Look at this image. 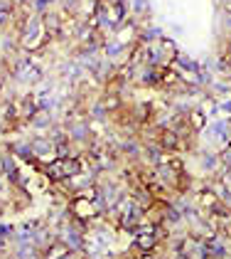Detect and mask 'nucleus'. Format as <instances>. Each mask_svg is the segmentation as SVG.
Here are the masks:
<instances>
[{
    "instance_id": "obj_1",
    "label": "nucleus",
    "mask_w": 231,
    "mask_h": 259,
    "mask_svg": "<svg viewBox=\"0 0 231 259\" xmlns=\"http://www.w3.org/2000/svg\"><path fill=\"white\" fill-rule=\"evenodd\" d=\"M3 151H8L10 156H15L20 165H37V158L32 153V146H30V139H13L3 143Z\"/></svg>"
},
{
    "instance_id": "obj_2",
    "label": "nucleus",
    "mask_w": 231,
    "mask_h": 259,
    "mask_svg": "<svg viewBox=\"0 0 231 259\" xmlns=\"http://www.w3.org/2000/svg\"><path fill=\"white\" fill-rule=\"evenodd\" d=\"M197 158H199V168L204 176H216V173H224V165H221V158H219V151H212V148H199L197 151Z\"/></svg>"
},
{
    "instance_id": "obj_3",
    "label": "nucleus",
    "mask_w": 231,
    "mask_h": 259,
    "mask_svg": "<svg viewBox=\"0 0 231 259\" xmlns=\"http://www.w3.org/2000/svg\"><path fill=\"white\" fill-rule=\"evenodd\" d=\"M172 67L187 79V77H192V74H197L199 69H202V62H197L194 57H190V55H185V52H177V57H175Z\"/></svg>"
},
{
    "instance_id": "obj_4",
    "label": "nucleus",
    "mask_w": 231,
    "mask_h": 259,
    "mask_svg": "<svg viewBox=\"0 0 231 259\" xmlns=\"http://www.w3.org/2000/svg\"><path fill=\"white\" fill-rule=\"evenodd\" d=\"M185 123H187V128L192 131L194 136H199L204 128H207V123H209V116L204 114V109L202 106H194L192 111L185 116Z\"/></svg>"
},
{
    "instance_id": "obj_5",
    "label": "nucleus",
    "mask_w": 231,
    "mask_h": 259,
    "mask_svg": "<svg viewBox=\"0 0 231 259\" xmlns=\"http://www.w3.org/2000/svg\"><path fill=\"white\" fill-rule=\"evenodd\" d=\"M27 126L35 131V134H47L52 126H54V114H49V111H35L30 121H27Z\"/></svg>"
},
{
    "instance_id": "obj_6",
    "label": "nucleus",
    "mask_w": 231,
    "mask_h": 259,
    "mask_svg": "<svg viewBox=\"0 0 231 259\" xmlns=\"http://www.w3.org/2000/svg\"><path fill=\"white\" fill-rule=\"evenodd\" d=\"M20 168V163L15 160V156H10L8 151H3L0 153V176L5 178V176H10V173H15Z\"/></svg>"
},
{
    "instance_id": "obj_7",
    "label": "nucleus",
    "mask_w": 231,
    "mask_h": 259,
    "mask_svg": "<svg viewBox=\"0 0 231 259\" xmlns=\"http://www.w3.org/2000/svg\"><path fill=\"white\" fill-rule=\"evenodd\" d=\"M128 10L135 18H145L150 13V0H128Z\"/></svg>"
},
{
    "instance_id": "obj_8",
    "label": "nucleus",
    "mask_w": 231,
    "mask_h": 259,
    "mask_svg": "<svg viewBox=\"0 0 231 259\" xmlns=\"http://www.w3.org/2000/svg\"><path fill=\"white\" fill-rule=\"evenodd\" d=\"M52 3H54V0H32V3H30V10H32L35 15H44L47 10H52Z\"/></svg>"
},
{
    "instance_id": "obj_9",
    "label": "nucleus",
    "mask_w": 231,
    "mask_h": 259,
    "mask_svg": "<svg viewBox=\"0 0 231 259\" xmlns=\"http://www.w3.org/2000/svg\"><path fill=\"white\" fill-rule=\"evenodd\" d=\"M219 158H221L224 170H231V143L226 146V148H221V151H219Z\"/></svg>"
},
{
    "instance_id": "obj_10",
    "label": "nucleus",
    "mask_w": 231,
    "mask_h": 259,
    "mask_svg": "<svg viewBox=\"0 0 231 259\" xmlns=\"http://www.w3.org/2000/svg\"><path fill=\"white\" fill-rule=\"evenodd\" d=\"M216 106H219V114H226V119H231V97L219 99L216 101Z\"/></svg>"
},
{
    "instance_id": "obj_11",
    "label": "nucleus",
    "mask_w": 231,
    "mask_h": 259,
    "mask_svg": "<svg viewBox=\"0 0 231 259\" xmlns=\"http://www.w3.org/2000/svg\"><path fill=\"white\" fill-rule=\"evenodd\" d=\"M5 84H8V74L0 72V104H3V94H5Z\"/></svg>"
},
{
    "instance_id": "obj_12",
    "label": "nucleus",
    "mask_w": 231,
    "mask_h": 259,
    "mask_svg": "<svg viewBox=\"0 0 231 259\" xmlns=\"http://www.w3.org/2000/svg\"><path fill=\"white\" fill-rule=\"evenodd\" d=\"M13 3H15V8H30L32 0H13Z\"/></svg>"
},
{
    "instance_id": "obj_13",
    "label": "nucleus",
    "mask_w": 231,
    "mask_h": 259,
    "mask_svg": "<svg viewBox=\"0 0 231 259\" xmlns=\"http://www.w3.org/2000/svg\"><path fill=\"white\" fill-rule=\"evenodd\" d=\"M226 57L231 60V35H229V40H226Z\"/></svg>"
},
{
    "instance_id": "obj_14",
    "label": "nucleus",
    "mask_w": 231,
    "mask_h": 259,
    "mask_svg": "<svg viewBox=\"0 0 231 259\" xmlns=\"http://www.w3.org/2000/svg\"><path fill=\"white\" fill-rule=\"evenodd\" d=\"M3 215H5V202L0 200V220H3Z\"/></svg>"
},
{
    "instance_id": "obj_15",
    "label": "nucleus",
    "mask_w": 231,
    "mask_h": 259,
    "mask_svg": "<svg viewBox=\"0 0 231 259\" xmlns=\"http://www.w3.org/2000/svg\"><path fill=\"white\" fill-rule=\"evenodd\" d=\"M0 153H3V148H0Z\"/></svg>"
}]
</instances>
